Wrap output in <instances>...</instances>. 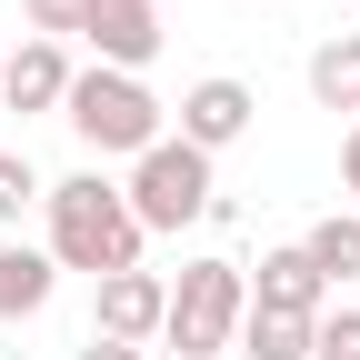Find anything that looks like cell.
<instances>
[{
	"mask_svg": "<svg viewBox=\"0 0 360 360\" xmlns=\"http://www.w3.org/2000/svg\"><path fill=\"white\" fill-rule=\"evenodd\" d=\"M40 210H51V250L60 270H90V281H110V270H141V220H130V200H120V180H101V170H70V180H51L40 191Z\"/></svg>",
	"mask_w": 360,
	"mask_h": 360,
	"instance_id": "obj_1",
	"label": "cell"
},
{
	"mask_svg": "<svg viewBox=\"0 0 360 360\" xmlns=\"http://www.w3.org/2000/svg\"><path fill=\"white\" fill-rule=\"evenodd\" d=\"M60 120L80 130V150H90V170H101V160H141L150 141H170V110L150 101V80H130V70H101V60H90V70L70 80V101H60Z\"/></svg>",
	"mask_w": 360,
	"mask_h": 360,
	"instance_id": "obj_2",
	"label": "cell"
},
{
	"mask_svg": "<svg viewBox=\"0 0 360 360\" xmlns=\"http://www.w3.org/2000/svg\"><path fill=\"white\" fill-rule=\"evenodd\" d=\"M250 321V260H180L170 281V321H160V350L180 360H220Z\"/></svg>",
	"mask_w": 360,
	"mask_h": 360,
	"instance_id": "obj_3",
	"label": "cell"
},
{
	"mask_svg": "<svg viewBox=\"0 0 360 360\" xmlns=\"http://www.w3.org/2000/svg\"><path fill=\"white\" fill-rule=\"evenodd\" d=\"M120 200H130V220H141V231H191V220H210V210H220L210 150H191L180 130H170V141H150L141 160H130Z\"/></svg>",
	"mask_w": 360,
	"mask_h": 360,
	"instance_id": "obj_4",
	"label": "cell"
},
{
	"mask_svg": "<svg viewBox=\"0 0 360 360\" xmlns=\"http://www.w3.org/2000/svg\"><path fill=\"white\" fill-rule=\"evenodd\" d=\"M250 120H260V90L250 80H231V70H210V80H191L180 90V141L191 150H231V141H250Z\"/></svg>",
	"mask_w": 360,
	"mask_h": 360,
	"instance_id": "obj_5",
	"label": "cell"
},
{
	"mask_svg": "<svg viewBox=\"0 0 360 360\" xmlns=\"http://www.w3.org/2000/svg\"><path fill=\"white\" fill-rule=\"evenodd\" d=\"M101 300H90V330L101 340H130V350H150L160 321H170V281L160 270H110V281H90Z\"/></svg>",
	"mask_w": 360,
	"mask_h": 360,
	"instance_id": "obj_6",
	"label": "cell"
},
{
	"mask_svg": "<svg viewBox=\"0 0 360 360\" xmlns=\"http://www.w3.org/2000/svg\"><path fill=\"white\" fill-rule=\"evenodd\" d=\"M90 51H101V70H130V80H141L150 60H160V0H101V11H90Z\"/></svg>",
	"mask_w": 360,
	"mask_h": 360,
	"instance_id": "obj_7",
	"label": "cell"
},
{
	"mask_svg": "<svg viewBox=\"0 0 360 360\" xmlns=\"http://www.w3.org/2000/svg\"><path fill=\"white\" fill-rule=\"evenodd\" d=\"M250 310H281V321H321V310H330V281L310 270L300 240H281V250L250 260Z\"/></svg>",
	"mask_w": 360,
	"mask_h": 360,
	"instance_id": "obj_8",
	"label": "cell"
},
{
	"mask_svg": "<svg viewBox=\"0 0 360 360\" xmlns=\"http://www.w3.org/2000/svg\"><path fill=\"white\" fill-rule=\"evenodd\" d=\"M70 80H80V70H70L60 40H20V51L0 60V101H11V110H60Z\"/></svg>",
	"mask_w": 360,
	"mask_h": 360,
	"instance_id": "obj_9",
	"label": "cell"
},
{
	"mask_svg": "<svg viewBox=\"0 0 360 360\" xmlns=\"http://www.w3.org/2000/svg\"><path fill=\"white\" fill-rule=\"evenodd\" d=\"M60 290V260L40 240H0V321H40Z\"/></svg>",
	"mask_w": 360,
	"mask_h": 360,
	"instance_id": "obj_10",
	"label": "cell"
},
{
	"mask_svg": "<svg viewBox=\"0 0 360 360\" xmlns=\"http://www.w3.org/2000/svg\"><path fill=\"white\" fill-rule=\"evenodd\" d=\"M300 250H310V270H321L330 290H350V281H360V210L310 220V231H300Z\"/></svg>",
	"mask_w": 360,
	"mask_h": 360,
	"instance_id": "obj_11",
	"label": "cell"
},
{
	"mask_svg": "<svg viewBox=\"0 0 360 360\" xmlns=\"http://www.w3.org/2000/svg\"><path fill=\"white\" fill-rule=\"evenodd\" d=\"M310 101L360 120V30H340V40H321V51H310Z\"/></svg>",
	"mask_w": 360,
	"mask_h": 360,
	"instance_id": "obj_12",
	"label": "cell"
},
{
	"mask_svg": "<svg viewBox=\"0 0 360 360\" xmlns=\"http://www.w3.org/2000/svg\"><path fill=\"white\" fill-rule=\"evenodd\" d=\"M310 340H321V321H281V310H250L240 321V360H310Z\"/></svg>",
	"mask_w": 360,
	"mask_h": 360,
	"instance_id": "obj_13",
	"label": "cell"
},
{
	"mask_svg": "<svg viewBox=\"0 0 360 360\" xmlns=\"http://www.w3.org/2000/svg\"><path fill=\"white\" fill-rule=\"evenodd\" d=\"M40 191H51V180H40L20 150H0V240H20V210H30Z\"/></svg>",
	"mask_w": 360,
	"mask_h": 360,
	"instance_id": "obj_14",
	"label": "cell"
},
{
	"mask_svg": "<svg viewBox=\"0 0 360 360\" xmlns=\"http://www.w3.org/2000/svg\"><path fill=\"white\" fill-rule=\"evenodd\" d=\"M90 11H101V0H20L30 40H80V30H90Z\"/></svg>",
	"mask_w": 360,
	"mask_h": 360,
	"instance_id": "obj_15",
	"label": "cell"
},
{
	"mask_svg": "<svg viewBox=\"0 0 360 360\" xmlns=\"http://www.w3.org/2000/svg\"><path fill=\"white\" fill-rule=\"evenodd\" d=\"M310 360H360V310H321V340Z\"/></svg>",
	"mask_w": 360,
	"mask_h": 360,
	"instance_id": "obj_16",
	"label": "cell"
},
{
	"mask_svg": "<svg viewBox=\"0 0 360 360\" xmlns=\"http://www.w3.org/2000/svg\"><path fill=\"white\" fill-rule=\"evenodd\" d=\"M70 360H150V350H130V340H101V330H90V340H80Z\"/></svg>",
	"mask_w": 360,
	"mask_h": 360,
	"instance_id": "obj_17",
	"label": "cell"
},
{
	"mask_svg": "<svg viewBox=\"0 0 360 360\" xmlns=\"http://www.w3.org/2000/svg\"><path fill=\"white\" fill-rule=\"evenodd\" d=\"M340 191L360 200V120H350V141H340Z\"/></svg>",
	"mask_w": 360,
	"mask_h": 360,
	"instance_id": "obj_18",
	"label": "cell"
}]
</instances>
